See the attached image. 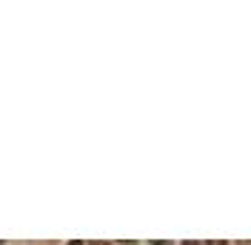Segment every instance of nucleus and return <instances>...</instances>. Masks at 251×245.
Masks as SVG:
<instances>
[{"label": "nucleus", "mask_w": 251, "mask_h": 245, "mask_svg": "<svg viewBox=\"0 0 251 245\" xmlns=\"http://www.w3.org/2000/svg\"><path fill=\"white\" fill-rule=\"evenodd\" d=\"M92 245H111V243H92Z\"/></svg>", "instance_id": "1"}, {"label": "nucleus", "mask_w": 251, "mask_h": 245, "mask_svg": "<svg viewBox=\"0 0 251 245\" xmlns=\"http://www.w3.org/2000/svg\"><path fill=\"white\" fill-rule=\"evenodd\" d=\"M183 245H200V243H183Z\"/></svg>", "instance_id": "2"}, {"label": "nucleus", "mask_w": 251, "mask_h": 245, "mask_svg": "<svg viewBox=\"0 0 251 245\" xmlns=\"http://www.w3.org/2000/svg\"><path fill=\"white\" fill-rule=\"evenodd\" d=\"M69 245H83V243H69Z\"/></svg>", "instance_id": "3"}, {"label": "nucleus", "mask_w": 251, "mask_h": 245, "mask_svg": "<svg viewBox=\"0 0 251 245\" xmlns=\"http://www.w3.org/2000/svg\"><path fill=\"white\" fill-rule=\"evenodd\" d=\"M211 245H226V243H211Z\"/></svg>", "instance_id": "4"}]
</instances>
